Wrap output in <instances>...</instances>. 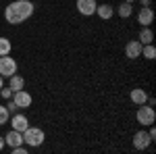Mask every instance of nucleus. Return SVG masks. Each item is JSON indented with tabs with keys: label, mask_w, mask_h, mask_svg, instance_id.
Returning a JSON list of instances; mask_svg holds the SVG:
<instances>
[{
	"label": "nucleus",
	"mask_w": 156,
	"mask_h": 154,
	"mask_svg": "<svg viewBox=\"0 0 156 154\" xmlns=\"http://www.w3.org/2000/svg\"><path fill=\"white\" fill-rule=\"evenodd\" d=\"M125 56L131 60L142 56V44H140V40H131V42L125 44Z\"/></svg>",
	"instance_id": "10"
},
{
	"label": "nucleus",
	"mask_w": 156,
	"mask_h": 154,
	"mask_svg": "<svg viewBox=\"0 0 156 154\" xmlns=\"http://www.w3.org/2000/svg\"><path fill=\"white\" fill-rule=\"evenodd\" d=\"M137 40H140V44H142V46H144V44H152V42H154V31H152L150 27H142Z\"/></svg>",
	"instance_id": "14"
},
{
	"label": "nucleus",
	"mask_w": 156,
	"mask_h": 154,
	"mask_svg": "<svg viewBox=\"0 0 156 154\" xmlns=\"http://www.w3.org/2000/svg\"><path fill=\"white\" fill-rule=\"evenodd\" d=\"M6 110H9V115H15V113H19L21 108L17 106L15 102H12V98H9V104H6Z\"/></svg>",
	"instance_id": "20"
},
{
	"label": "nucleus",
	"mask_w": 156,
	"mask_h": 154,
	"mask_svg": "<svg viewBox=\"0 0 156 154\" xmlns=\"http://www.w3.org/2000/svg\"><path fill=\"white\" fill-rule=\"evenodd\" d=\"M27 127H29V119H27V115H23L21 110L15 113V115H11V129L21 131V133H23Z\"/></svg>",
	"instance_id": "7"
},
{
	"label": "nucleus",
	"mask_w": 156,
	"mask_h": 154,
	"mask_svg": "<svg viewBox=\"0 0 156 154\" xmlns=\"http://www.w3.org/2000/svg\"><path fill=\"white\" fill-rule=\"evenodd\" d=\"M152 138H150V133H148V129L146 127H142L140 131H135L133 133V148L135 150H148L150 146H152Z\"/></svg>",
	"instance_id": "4"
},
{
	"label": "nucleus",
	"mask_w": 156,
	"mask_h": 154,
	"mask_svg": "<svg viewBox=\"0 0 156 154\" xmlns=\"http://www.w3.org/2000/svg\"><path fill=\"white\" fill-rule=\"evenodd\" d=\"M148 133H150V138H152V140H156V129H154V123H152V125H148Z\"/></svg>",
	"instance_id": "23"
},
{
	"label": "nucleus",
	"mask_w": 156,
	"mask_h": 154,
	"mask_svg": "<svg viewBox=\"0 0 156 154\" xmlns=\"http://www.w3.org/2000/svg\"><path fill=\"white\" fill-rule=\"evenodd\" d=\"M2 85H4V77L0 75V88H2Z\"/></svg>",
	"instance_id": "26"
},
{
	"label": "nucleus",
	"mask_w": 156,
	"mask_h": 154,
	"mask_svg": "<svg viewBox=\"0 0 156 154\" xmlns=\"http://www.w3.org/2000/svg\"><path fill=\"white\" fill-rule=\"evenodd\" d=\"M17 60L12 59L11 54H4V56H0V75L4 77V79H9L11 75L17 73Z\"/></svg>",
	"instance_id": "5"
},
{
	"label": "nucleus",
	"mask_w": 156,
	"mask_h": 154,
	"mask_svg": "<svg viewBox=\"0 0 156 154\" xmlns=\"http://www.w3.org/2000/svg\"><path fill=\"white\" fill-rule=\"evenodd\" d=\"M9 119H11V115H9V110H6V106H2V104H0V125L9 123Z\"/></svg>",
	"instance_id": "19"
},
{
	"label": "nucleus",
	"mask_w": 156,
	"mask_h": 154,
	"mask_svg": "<svg viewBox=\"0 0 156 154\" xmlns=\"http://www.w3.org/2000/svg\"><path fill=\"white\" fill-rule=\"evenodd\" d=\"M4 146H6V144H4V135H0V150H2Z\"/></svg>",
	"instance_id": "25"
},
{
	"label": "nucleus",
	"mask_w": 156,
	"mask_h": 154,
	"mask_svg": "<svg viewBox=\"0 0 156 154\" xmlns=\"http://www.w3.org/2000/svg\"><path fill=\"white\" fill-rule=\"evenodd\" d=\"M135 119H137V123H140L142 127L152 125V123L156 121V110H154V106H150V104H140L137 113H135Z\"/></svg>",
	"instance_id": "3"
},
{
	"label": "nucleus",
	"mask_w": 156,
	"mask_h": 154,
	"mask_svg": "<svg viewBox=\"0 0 156 154\" xmlns=\"http://www.w3.org/2000/svg\"><path fill=\"white\" fill-rule=\"evenodd\" d=\"M152 21H154L152 6H140V11H137V23L142 25V27H150Z\"/></svg>",
	"instance_id": "8"
},
{
	"label": "nucleus",
	"mask_w": 156,
	"mask_h": 154,
	"mask_svg": "<svg viewBox=\"0 0 156 154\" xmlns=\"http://www.w3.org/2000/svg\"><path fill=\"white\" fill-rule=\"evenodd\" d=\"M11 50H12L11 40L2 36V38H0V56H4V54H11Z\"/></svg>",
	"instance_id": "18"
},
{
	"label": "nucleus",
	"mask_w": 156,
	"mask_h": 154,
	"mask_svg": "<svg viewBox=\"0 0 156 154\" xmlns=\"http://www.w3.org/2000/svg\"><path fill=\"white\" fill-rule=\"evenodd\" d=\"M96 6H98L96 0H77V13L83 17H92L96 13Z\"/></svg>",
	"instance_id": "9"
},
{
	"label": "nucleus",
	"mask_w": 156,
	"mask_h": 154,
	"mask_svg": "<svg viewBox=\"0 0 156 154\" xmlns=\"http://www.w3.org/2000/svg\"><path fill=\"white\" fill-rule=\"evenodd\" d=\"M137 2H140L142 6H150V4H152V0H137Z\"/></svg>",
	"instance_id": "24"
},
{
	"label": "nucleus",
	"mask_w": 156,
	"mask_h": 154,
	"mask_svg": "<svg viewBox=\"0 0 156 154\" xmlns=\"http://www.w3.org/2000/svg\"><path fill=\"white\" fill-rule=\"evenodd\" d=\"M11 152L12 154H27V146H15V148H11Z\"/></svg>",
	"instance_id": "22"
},
{
	"label": "nucleus",
	"mask_w": 156,
	"mask_h": 154,
	"mask_svg": "<svg viewBox=\"0 0 156 154\" xmlns=\"http://www.w3.org/2000/svg\"><path fill=\"white\" fill-rule=\"evenodd\" d=\"M4 144L9 146V148H15V146H21L23 144V133L21 131H15L11 129L6 135H4Z\"/></svg>",
	"instance_id": "11"
},
{
	"label": "nucleus",
	"mask_w": 156,
	"mask_h": 154,
	"mask_svg": "<svg viewBox=\"0 0 156 154\" xmlns=\"http://www.w3.org/2000/svg\"><path fill=\"white\" fill-rule=\"evenodd\" d=\"M44 140H46V133H44L42 127H31V125H29V127L23 131V144L27 148H40V146L44 144Z\"/></svg>",
	"instance_id": "2"
},
{
	"label": "nucleus",
	"mask_w": 156,
	"mask_h": 154,
	"mask_svg": "<svg viewBox=\"0 0 156 154\" xmlns=\"http://www.w3.org/2000/svg\"><path fill=\"white\" fill-rule=\"evenodd\" d=\"M129 100H131L133 104H146V100H148V92L146 90H142V88H135V90H131V94H129Z\"/></svg>",
	"instance_id": "12"
},
{
	"label": "nucleus",
	"mask_w": 156,
	"mask_h": 154,
	"mask_svg": "<svg viewBox=\"0 0 156 154\" xmlns=\"http://www.w3.org/2000/svg\"><path fill=\"white\" fill-rule=\"evenodd\" d=\"M0 96H2L4 100H9V98H12V90H11V88H4V85H2V88H0Z\"/></svg>",
	"instance_id": "21"
},
{
	"label": "nucleus",
	"mask_w": 156,
	"mask_h": 154,
	"mask_svg": "<svg viewBox=\"0 0 156 154\" xmlns=\"http://www.w3.org/2000/svg\"><path fill=\"white\" fill-rule=\"evenodd\" d=\"M9 88H11L12 92L23 90V88H25V79L19 75V73H15V75H11V77H9Z\"/></svg>",
	"instance_id": "15"
},
{
	"label": "nucleus",
	"mask_w": 156,
	"mask_h": 154,
	"mask_svg": "<svg viewBox=\"0 0 156 154\" xmlns=\"http://www.w3.org/2000/svg\"><path fill=\"white\" fill-rule=\"evenodd\" d=\"M94 15H98L102 21H108V19H112V15H115V9L110 6V4H98L96 6V13Z\"/></svg>",
	"instance_id": "13"
},
{
	"label": "nucleus",
	"mask_w": 156,
	"mask_h": 154,
	"mask_svg": "<svg viewBox=\"0 0 156 154\" xmlns=\"http://www.w3.org/2000/svg\"><path fill=\"white\" fill-rule=\"evenodd\" d=\"M12 102L17 104V106L21 108V110H25V108L31 106V102H34V98H31V94L27 92V90H17V92H12Z\"/></svg>",
	"instance_id": "6"
},
{
	"label": "nucleus",
	"mask_w": 156,
	"mask_h": 154,
	"mask_svg": "<svg viewBox=\"0 0 156 154\" xmlns=\"http://www.w3.org/2000/svg\"><path fill=\"white\" fill-rule=\"evenodd\" d=\"M117 15H119L121 19H129L133 15V4H129V2H121L119 6H117Z\"/></svg>",
	"instance_id": "16"
},
{
	"label": "nucleus",
	"mask_w": 156,
	"mask_h": 154,
	"mask_svg": "<svg viewBox=\"0 0 156 154\" xmlns=\"http://www.w3.org/2000/svg\"><path fill=\"white\" fill-rule=\"evenodd\" d=\"M36 13V4L31 0H15L4 6V19L11 25H21Z\"/></svg>",
	"instance_id": "1"
},
{
	"label": "nucleus",
	"mask_w": 156,
	"mask_h": 154,
	"mask_svg": "<svg viewBox=\"0 0 156 154\" xmlns=\"http://www.w3.org/2000/svg\"><path fill=\"white\" fill-rule=\"evenodd\" d=\"M123 2H129V4H133V2H135V0H123Z\"/></svg>",
	"instance_id": "27"
},
{
	"label": "nucleus",
	"mask_w": 156,
	"mask_h": 154,
	"mask_svg": "<svg viewBox=\"0 0 156 154\" xmlns=\"http://www.w3.org/2000/svg\"><path fill=\"white\" fill-rule=\"evenodd\" d=\"M142 56L148 60H154L156 59V48L152 46V44H144L142 46Z\"/></svg>",
	"instance_id": "17"
}]
</instances>
